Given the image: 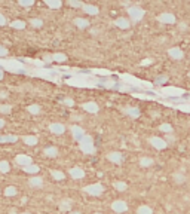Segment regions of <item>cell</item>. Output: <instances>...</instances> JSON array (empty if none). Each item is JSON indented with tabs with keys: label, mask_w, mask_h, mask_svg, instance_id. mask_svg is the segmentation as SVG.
<instances>
[{
	"label": "cell",
	"mask_w": 190,
	"mask_h": 214,
	"mask_svg": "<svg viewBox=\"0 0 190 214\" xmlns=\"http://www.w3.org/2000/svg\"><path fill=\"white\" fill-rule=\"evenodd\" d=\"M30 183H31L33 186H42V183H43V181H42V178H40V177H36V178H31V180H30Z\"/></svg>",
	"instance_id": "7402d4cb"
},
{
	"label": "cell",
	"mask_w": 190,
	"mask_h": 214,
	"mask_svg": "<svg viewBox=\"0 0 190 214\" xmlns=\"http://www.w3.org/2000/svg\"><path fill=\"white\" fill-rule=\"evenodd\" d=\"M31 24L34 27H42V20H31Z\"/></svg>",
	"instance_id": "4dcf8cb0"
},
{
	"label": "cell",
	"mask_w": 190,
	"mask_h": 214,
	"mask_svg": "<svg viewBox=\"0 0 190 214\" xmlns=\"http://www.w3.org/2000/svg\"><path fill=\"white\" fill-rule=\"evenodd\" d=\"M129 15H131V18L134 20V21H140L143 17H144V11L141 9V8H138V6H132V8H129Z\"/></svg>",
	"instance_id": "6da1fadb"
},
{
	"label": "cell",
	"mask_w": 190,
	"mask_h": 214,
	"mask_svg": "<svg viewBox=\"0 0 190 214\" xmlns=\"http://www.w3.org/2000/svg\"><path fill=\"white\" fill-rule=\"evenodd\" d=\"M71 214H80V213H77V211H74V213H71Z\"/></svg>",
	"instance_id": "60d3db41"
},
{
	"label": "cell",
	"mask_w": 190,
	"mask_h": 214,
	"mask_svg": "<svg viewBox=\"0 0 190 214\" xmlns=\"http://www.w3.org/2000/svg\"><path fill=\"white\" fill-rule=\"evenodd\" d=\"M65 103H67V104H71V106H73V100H65Z\"/></svg>",
	"instance_id": "f35d334b"
},
{
	"label": "cell",
	"mask_w": 190,
	"mask_h": 214,
	"mask_svg": "<svg viewBox=\"0 0 190 214\" xmlns=\"http://www.w3.org/2000/svg\"><path fill=\"white\" fill-rule=\"evenodd\" d=\"M82 149L85 150V152H92V138L91 137H85V138H82Z\"/></svg>",
	"instance_id": "8992f818"
},
{
	"label": "cell",
	"mask_w": 190,
	"mask_h": 214,
	"mask_svg": "<svg viewBox=\"0 0 190 214\" xmlns=\"http://www.w3.org/2000/svg\"><path fill=\"white\" fill-rule=\"evenodd\" d=\"M74 24H77V27H80V28H86L89 23H88L86 20H82V18H76V20H74Z\"/></svg>",
	"instance_id": "4fadbf2b"
},
{
	"label": "cell",
	"mask_w": 190,
	"mask_h": 214,
	"mask_svg": "<svg viewBox=\"0 0 190 214\" xmlns=\"http://www.w3.org/2000/svg\"><path fill=\"white\" fill-rule=\"evenodd\" d=\"M125 112H126L128 115H131L132 118H138V116H140V110H138V109H126Z\"/></svg>",
	"instance_id": "d6986e66"
},
{
	"label": "cell",
	"mask_w": 190,
	"mask_h": 214,
	"mask_svg": "<svg viewBox=\"0 0 190 214\" xmlns=\"http://www.w3.org/2000/svg\"><path fill=\"white\" fill-rule=\"evenodd\" d=\"M52 175H54L57 180H62V178H64V174L59 173V171H52Z\"/></svg>",
	"instance_id": "d4e9b609"
},
{
	"label": "cell",
	"mask_w": 190,
	"mask_h": 214,
	"mask_svg": "<svg viewBox=\"0 0 190 214\" xmlns=\"http://www.w3.org/2000/svg\"><path fill=\"white\" fill-rule=\"evenodd\" d=\"M31 113H39L40 112V107L39 106H30V109H28Z\"/></svg>",
	"instance_id": "83f0119b"
},
{
	"label": "cell",
	"mask_w": 190,
	"mask_h": 214,
	"mask_svg": "<svg viewBox=\"0 0 190 214\" xmlns=\"http://www.w3.org/2000/svg\"><path fill=\"white\" fill-rule=\"evenodd\" d=\"M116 25L120 27V28H129V21L125 20V18H119V20L116 21Z\"/></svg>",
	"instance_id": "8fae6325"
},
{
	"label": "cell",
	"mask_w": 190,
	"mask_h": 214,
	"mask_svg": "<svg viewBox=\"0 0 190 214\" xmlns=\"http://www.w3.org/2000/svg\"><path fill=\"white\" fill-rule=\"evenodd\" d=\"M112 208H113L116 213H123V211H126V204H125L123 201H116V202H113Z\"/></svg>",
	"instance_id": "52a82bcc"
},
{
	"label": "cell",
	"mask_w": 190,
	"mask_h": 214,
	"mask_svg": "<svg viewBox=\"0 0 190 214\" xmlns=\"http://www.w3.org/2000/svg\"><path fill=\"white\" fill-rule=\"evenodd\" d=\"M15 193H17L15 187H8L6 189V195H15Z\"/></svg>",
	"instance_id": "1f68e13d"
},
{
	"label": "cell",
	"mask_w": 190,
	"mask_h": 214,
	"mask_svg": "<svg viewBox=\"0 0 190 214\" xmlns=\"http://www.w3.org/2000/svg\"><path fill=\"white\" fill-rule=\"evenodd\" d=\"M3 125H5V122H3L2 119H0V127H3Z\"/></svg>",
	"instance_id": "ab89813d"
},
{
	"label": "cell",
	"mask_w": 190,
	"mask_h": 214,
	"mask_svg": "<svg viewBox=\"0 0 190 214\" xmlns=\"http://www.w3.org/2000/svg\"><path fill=\"white\" fill-rule=\"evenodd\" d=\"M83 9H85V11H88V14H91V15L98 14V9L95 8V6H88V5H83Z\"/></svg>",
	"instance_id": "ac0fdd59"
},
{
	"label": "cell",
	"mask_w": 190,
	"mask_h": 214,
	"mask_svg": "<svg viewBox=\"0 0 190 214\" xmlns=\"http://www.w3.org/2000/svg\"><path fill=\"white\" fill-rule=\"evenodd\" d=\"M159 21L162 24H174L175 23V17L172 14H169V12H163V14L159 15Z\"/></svg>",
	"instance_id": "3957f363"
},
{
	"label": "cell",
	"mask_w": 190,
	"mask_h": 214,
	"mask_svg": "<svg viewBox=\"0 0 190 214\" xmlns=\"http://www.w3.org/2000/svg\"><path fill=\"white\" fill-rule=\"evenodd\" d=\"M17 161H18L20 164H30V162H31V159H30V158H25V156H18Z\"/></svg>",
	"instance_id": "44dd1931"
},
{
	"label": "cell",
	"mask_w": 190,
	"mask_h": 214,
	"mask_svg": "<svg viewBox=\"0 0 190 214\" xmlns=\"http://www.w3.org/2000/svg\"><path fill=\"white\" fill-rule=\"evenodd\" d=\"M25 214H28V213H25Z\"/></svg>",
	"instance_id": "b9f144b4"
},
{
	"label": "cell",
	"mask_w": 190,
	"mask_h": 214,
	"mask_svg": "<svg viewBox=\"0 0 190 214\" xmlns=\"http://www.w3.org/2000/svg\"><path fill=\"white\" fill-rule=\"evenodd\" d=\"M12 27H15V28H24V23L15 21V23H12Z\"/></svg>",
	"instance_id": "f546056e"
},
{
	"label": "cell",
	"mask_w": 190,
	"mask_h": 214,
	"mask_svg": "<svg viewBox=\"0 0 190 214\" xmlns=\"http://www.w3.org/2000/svg\"><path fill=\"white\" fill-rule=\"evenodd\" d=\"M159 130L163 131V132H166V134H171V132H172V127H171L169 124H162V125L159 127Z\"/></svg>",
	"instance_id": "9a60e30c"
},
{
	"label": "cell",
	"mask_w": 190,
	"mask_h": 214,
	"mask_svg": "<svg viewBox=\"0 0 190 214\" xmlns=\"http://www.w3.org/2000/svg\"><path fill=\"white\" fill-rule=\"evenodd\" d=\"M70 174H71L74 178H80V177H83V171H82L80 168H73V170L70 171Z\"/></svg>",
	"instance_id": "5bb4252c"
},
{
	"label": "cell",
	"mask_w": 190,
	"mask_h": 214,
	"mask_svg": "<svg viewBox=\"0 0 190 214\" xmlns=\"http://www.w3.org/2000/svg\"><path fill=\"white\" fill-rule=\"evenodd\" d=\"M70 5H71V6H82V8H83V5H82V3H77V2H70Z\"/></svg>",
	"instance_id": "8d00e7d4"
},
{
	"label": "cell",
	"mask_w": 190,
	"mask_h": 214,
	"mask_svg": "<svg viewBox=\"0 0 190 214\" xmlns=\"http://www.w3.org/2000/svg\"><path fill=\"white\" fill-rule=\"evenodd\" d=\"M80 131H82V130H80V128H77V127H76V128H74V135H76V137H79V135H80V134H82V132H80Z\"/></svg>",
	"instance_id": "e575fe53"
},
{
	"label": "cell",
	"mask_w": 190,
	"mask_h": 214,
	"mask_svg": "<svg viewBox=\"0 0 190 214\" xmlns=\"http://www.w3.org/2000/svg\"><path fill=\"white\" fill-rule=\"evenodd\" d=\"M21 5H24V6H30L31 2H21Z\"/></svg>",
	"instance_id": "74e56055"
},
{
	"label": "cell",
	"mask_w": 190,
	"mask_h": 214,
	"mask_svg": "<svg viewBox=\"0 0 190 214\" xmlns=\"http://www.w3.org/2000/svg\"><path fill=\"white\" fill-rule=\"evenodd\" d=\"M83 109L91 112V113H97L98 112V106L95 103H86V104H83Z\"/></svg>",
	"instance_id": "ba28073f"
},
{
	"label": "cell",
	"mask_w": 190,
	"mask_h": 214,
	"mask_svg": "<svg viewBox=\"0 0 190 214\" xmlns=\"http://www.w3.org/2000/svg\"><path fill=\"white\" fill-rule=\"evenodd\" d=\"M25 171H30V173H36V171H39V167H31V168H25Z\"/></svg>",
	"instance_id": "d6a6232c"
},
{
	"label": "cell",
	"mask_w": 190,
	"mask_h": 214,
	"mask_svg": "<svg viewBox=\"0 0 190 214\" xmlns=\"http://www.w3.org/2000/svg\"><path fill=\"white\" fill-rule=\"evenodd\" d=\"M85 190H86L88 193H91V195L98 196V195H101V193H103V186H101V184H92V186L85 187Z\"/></svg>",
	"instance_id": "277c9868"
},
{
	"label": "cell",
	"mask_w": 190,
	"mask_h": 214,
	"mask_svg": "<svg viewBox=\"0 0 190 214\" xmlns=\"http://www.w3.org/2000/svg\"><path fill=\"white\" fill-rule=\"evenodd\" d=\"M0 112H2V113H9L11 112V107L9 106H0Z\"/></svg>",
	"instance_id": "f1b7e54d"
},
{
	"label": "cell",
	"mask_w": 190,
	"mask_h": 214,
	"mask_svg": "<svg viewBox=\"0 0 190 214\" xmlns=\"http://www.w3.org/2000/svg\"><path fill=\"white\" fill-rule=\"evenodd\" d=\"M109 159L113 161V162H116V164H119V162H122V155L117 153V152H113V153L109 155Z\"/></svg>",
	"instance_id": "30bf717a"
},
{
	"label": "cell",
	"mask_w": 190,
	"mask_h": 214,
	"mask_svg": "<svg viewBox=\"0 0 190 214\" xmlns=\"http://www.w3.org/2000/svg\"><path fill=\"white\" fill-rule=\"evenodd\" d=\"M0 171H3V173H8L9 171V164L8 162H0Z\"/></svg>",
	"instance_id": "ffe728a7"
},
{
	"label": "cell",
	"mask_w": 190,
	"mask_h": 214,
	"mask_svg": "<svg viewBox=\"0 0 190 214\" xmlns=\"http://www.w3.org/2000/svg\"><path fill=\"white\" fill-rule=\"evenodd\" d=\"M154 164V161L152 159V158H143L141 161H140V165L141 167H152Z\"/></svg>",
	"instance_id": "7c38bea8"
},
{
	"label": "cell",
	"mask_w": 190,
	"mask_h": 214,
	"mask_svg": "<svg viewBox=\"0 0 190 214\" xmlns=\"http://www.w3.org/2000/svg\"><path fill=\"white\" fill-rule=\"evenodd\" d=\"M150 143H152L153 147H156V149H159V150H162V149H165V147L168 146V143H166L163 138H159V137H152V138H150Z\"/></svg>",
	"instance_id": "7a4b0ae2"
},
{
	"label": "cell",
	"mask_w": 190,
	"mask_h": 214,
	"mask_svg": "<svg viewBox=\"0 0 190 214\" xmlns=\"http://www.w3.org/2000/svg\"><path fill=\"white\" fill-rule=\"evenodd\" d=\"M174 178H175V181H177V183H184V181H186V177H184L183 174H175V175H174Z\"/></svg>",
	"instance_id": "603a6c76"
},
{
	"label": "cell",
	"mask_w": 190,
	"mask_h": 214,
	"mask_svg": "<svg viewBox=\"0 0 190 214\" xmlns=\"http://www.w3.org/2000/svg\"><path fill=\"white\" fill-rule=\"evenodd\" d=\"M54 58H55L57 61H64V58H65V57H64V55H55Z\"/></svg>",
	"instance_id": "836d02e7"
},
{
	"label": "cell",
	"mask_w": 190,
	"mask_h": 214,
	"mask_svg": "<svg viewBox=\"0 0 190 214\" xmlns=\"http://www.w3.org/2000/svg\"><path fill=\"white\" fill-rule=\"evenodd\" d=\"M168 54H169V57L172 58V60H181L183 58V51L180 49V48H172V49H169L168 51Z\"/></svg>",
	"instance_id": "5b68a950"
},
{
	"label": "cell",
	"mask_w": 190,
	"mask_h": 214,
	"mask_svg": "<svg viewBox=\"0 0 190 214\" xmlns=\"http://www.w3.org/2000/svg\"><path fill=\"white\" fill-rule=\"evenodd\" d=\"M5 23H6V20H5V17H3V15H0V25H3Z\"/></svg>",
	"instance_id": "d590c367"
},
{
	"label": "cell",
	"mask_w": 190,
	"mask_h": 214,
	"mask_svg": "<svg viewBox=\"0 0 190 214\" xmlns=\"http://www.w3.org/2000/svg\"><path fill=\"white\" fill-rule=\"evenodd\" d=\"M166 80H168L166 76H160V77H157V79L154 80V83H156V85H162V83H165Z\"/></svg>",
	"instance_id": "cb8c5ba5"
},
{
	"label": "cell",
	"mask_w": 190,
	"mask_h": 214,
	"mask_svg": "<svg viewBox=\"0 0 190 214\" xmlns=\"http://www.w3.org/2000/svg\"><path fill=\"white\" fill-rule=\"evenodd\" d=\"M25 141H27V144H36L37 138L36 137H25Z\"/></svg>",
	"instance_id": "484cf974"
},
{
	"label": "cell",
	"mask_w": 190,
	"mask_h": 214,
	"mask_svg": "<svg viewBox=\"0 0 190 214\" xmlns=\"http://www.w3.org/2000/svg\"><path fill=\"white\" fill-rule=\"evenodd\" d=\"M115 187H116L117 190H120V192H122V190H125V189H126V184H125V183H116V184H115Z\"/></svg>",
	"instance_id": "4316f807"
},
{
	"label": "cell",
	"mask_w": 190,
	"mask_h": 214,
	"mask_svg": "<svg viewBox=\"0 0 190 214\" xmlns=\"http://www.w3.org/2000/svg\"><path fill=\"white\" fill-rule=\"evenodd\" d=\"M51 131L55 132V134H62L64 132V127L61 124H52L51 125Z\"/></svg>",
	"instance_id": "9c48e42d"
},
{
	"label": "cell",
	"mask_w": 190,
	"mask_h": 214,
	"mask_svg": "<svg viewBox=\"0 0 190 214\" xmlns=\"http://www.w3.org/2000/svg\"><path fill=\"white\" fill-rule=\"evenodd\" d=\"M138 214H153V211H152V208H149L147 205H143V207L138 208Z\"/></svg>",
	"instance_id": "e0dca14e"
},
{
	"label": "cell",
	"mask_w": 190,
	"mask_h": 214,
	"mask_svg": "<svg viewBox=\"0 0 190 214\" xmlns=\"http://www.w3.org/2000/svg\"><path fill=\"white\" fill-rule=\"evenodd\" d=\"M45 153H46L48 156H52V158H54V156L58 155V150H57L55 147H46V149H45Z\"/></svg>",
	"instance_id": "2e32d148"
}]
</instances>
